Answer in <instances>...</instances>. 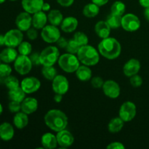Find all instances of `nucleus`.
<instances>
[{"instance_id": "obj_1", "label": "nucleus", "mask_w": 149, "mask_h": 149, "mask_svg": "<svg viewBox=\"0 0 149 149\" xmlns=\"http://www.w3.org/2000/svg\"><path fill=\"white\" fill-rule=\"evenodd\" d=\"M45 123L55 132L65 129L68 125V117L64 112L58 109H52L47 112L44 117Z\"/></svg>"}, {"instance_id": "obj_2", "label": "nucleus", "mask_w": 149, "mask_h": 149, "mask_svg": "<svg viewBox=\"0 0 149 149\" xmlns=\"http://www.w3.org/2000/svg\"><path fill=\"white\" fill-rule=\"evenodd\" d=\"M98 52L105 58L114 60L120 55L122 47L119 41L113 37H107L102 39L98 44Z\"/></svg>"}, {"instance_id": "obj_3", "label": "nucleus", "mask_w": 149, "mask_h": 149, "mask_svg": "<svg viewBox=\"0 0 149 149\" xmlns=\"http://www.w3.org/2000/svg\"><path fill=\"white\" fill-rule=\"evenodd\" d=\"M77 55L80 62L87 66L95 65L100 61L98 51L93 46L88 45L81 46Z\"/></svg>"}, {"instance_id": "obj_4", "label": "nucleus", "mask_w": 149, "mask_h": 149, "mask_svg": "<svg viewBox=\"0 0 149 149\" xmlns=\"http://www.w3.org/2000/svg\"><path fill=\"white\" fill-rule=\"evenodd\" d=\"M58 63L60 68L67 73L76 72L80 66V61L78 57L76 56L74 54L68 52L60 55Z\"/></svg>"}, {"instance_id": "obj_5", "label": "nucleus", "mask_w": 149, "mask_h": 149, "mask_svg": "<svg viewBox=\"0 0 149 149\" xmlns=\"http://www.w3.org/2000/svg\"><path fill=\"white\" fill-rule=\"evenodd\" d=\"M60 52L55 46H49L43 49L39 54L41 65L43 66H52L58 62Z\"/></svg>"}, {"instance_id": "obj_6", "label": "nucleus", "mask_w": 149, "mask_h": 149, "mask_svg": "<svg viewBox=\"0 0 149 149\" xmlns=\"http://www.w3.org/2000/svg\"><path fill=\"white\" fill-rule=\"evenodd\" d=\"M33 63L28 55H20L14 61L15 70L20 75H26L31 70Z\"/></svg>"}, {"instance_id": "obj_7", "label": "nucleus", "mask_w": 149, "mask_h": 149, "mask_svg": "<svg viewBox=\"0 0 149 149\" xmlns=\"http://www.w3.org/2000/svg\"><path fill=\"white\" fill-rule=\"evenodd\" d=\"M136 106L133 102L126 101L121 106L119 116L125 122H131L136 116Z\"/></svg>"}, {"instance_id": "obj_8", "label": "nucleus", "mask_w": 149, "mask_h": 149, "mask_svg": "<svg viewBox=\"0 0 149 149\" xmlns=\"http://www.w3.org/2000/svg\"><path fill=\"white\" fill-rule=\"evenodd\" d=\"M122 27L127 31H136L141 27V20L135 15L132 13H127L122 16Z\"/></svg>"}, {"instance_id": "obj_9", "label": "nucleus", "mask_w": 149, "mask_h": 149, "mask_svg": "<svg viewBox=\"0 0 149 149\" xmlns=\"http://www.w3.org/2000/svg\"><path fill=\"white\" fill-rule=\"evenodd\" d=\"M23 31L18 29H11L6 32L4 34V40H5V46L15 48L19 46L23 42Z\"/></svg>"}, {"instance_id": "obj_10", "label": "nucleus", "mask_w": 149, "mask_h": 149, "mask_svg": "<svg viewBox=\"0 0 149 149\" xmlns=\"http://www.w3.org/2000/svg\"><path fill=\"white\" fill-rule=\"evenodd\" d=\"M41 36L42 39L47 43H56L57 41L61 37V32L58 27L53 25L45 26L42 29Z\"/></svg>"}, {"instance_id": "obj_11", "label": "nucleus", "mask_w": 149, "mask_h": 149, "mask_svg": "<svg viewBox=\"0 0 149 149\" xmlns=\"http://www.w3.org/2000/svg\"><path fill=\"white\" fill-rule=\"evenodd\" d=\"M52 87L55 93L65 95L69 89V82L65 77L63 75H57L52 80Z\"/></svg>"}, {"instance_id": "obj_12", "label": "nucleus", "mask_w": 149, "mask_h": 149, "mask_svg": "<svg viewBox=\"0 0 149 149\" xmlns=\"http://www.w3.org/2000/svg\"><path fill=\"white\" fill-rule=\"evenodd\" d=\"M20 87L26 94H32L39 90L41 87V82L36 77H26L22 80Z\"/></svg>"}, {"instance_id": "obj_13", "label": "nucleus", "mask_w": 149, "mask_h": 149, "mask_svg": "<svg viewBox=\"0 0 149 149\" xmlns=\"http://www.w3.org/2000/svg\"><path fill=\"white\" fill-rule=\"evenodd\" d=\"M102 89L103 93L109 98L116 99L120 95V87L119 84L113 80H107L104 81Z\"/></svg>"}, {"instance_id": "obj_14", "label": "nucleus", "mask_w": 149, "mask_h": 149, "mask_svg": "<svg viewBox=\"0 0 149 149\" xmlns=\"http://www.w3.org/2000/svg\"><path fill=\"white\" fill-rule=\"evenodd\" d=\"M15 25L21 31H27L32 26V17L30 13L22 12L15 19Z\"/></svg>"}, {"instance_id": "obj_15", "label": "nucleus", "mask_w": 149, "mask_h": 149, "mask_svg": "<svg viewBox=\"0 0 149 149\" xmlns=\"http://www.w3.org/2000/svg\"><path fill=\"white\" fill-rule=\"evenodd\" d=\"M58 144L61 148H68L71 146L74 142V138L71 132L65 129L58 132L56 135Z\"/></svg>"}, {"instance_id": "obj_16", "label": "nucleus", "mask_w": 149, "mask_h": 149, "mask_svg": "<svg viewBox=\"0 0 149 149\" xmlns=\"http://www.w3.org/2000/svg\"><path fill=\"white\" fill-rule=\"evenodd\" d=\"M44 0H22L21 4L23 10L30 14H34L42 10Z\"/></svg>"}, {"instance_id": "obj_17", "label": "nucleus", "mask_w": 149, "mask_h": 149, "mask_svg": "<svg viewBox=\"0 0 149 149\" xmlns=\"http://www.w3.org/2000/svg\"><path fill=\"white\" fill-rule=\"evenodd\" d=\"M140 69H141L140 61L135 58H132L124 65L123 72L126 77H131L138 74Z\"/></svg>"}, {"instance_id": "obj_18", "label": "nucleus", "mask_w": 149, "mask_h": 149, "mask_svg": "<svg viewBox=\"0 0 149 149\" xmlns=\"http://www.w3.org/2000/svg\"><path fill=\"white\" fill-rule=\"evenodd\" d=\"M38 109V101L34 97H26L21 102V111L29 115L34 113Z\"/></svg>"}, {"instance_id": "obj_19", "label": "nucleus", "mask_w": 149, "mask_h": 149, "mask_svg": "<svg viewBox=\"0 0 149 149\" xmlns=\"http://www.w3.org/2000/svg\"><path fill=\"white\" fill-rule=\"evenodd\" d=\"M15 130L13 125L8 122L0 125V138L4 141H10L14 137Z\"/></svg>"}, {"instance_id": "obj_20", "label": "nucleus", "mask_w": 149, "mask_h": 149, "mask_svg": "<svg viewBox=\"0 0 149 149\" xmlns=\"http://www.w3.org/2000/svg\"><path fill=\"white\" fill-rule=\"evenodd\" d=\"M18 56L17 51L15 48L7 47L0 52V58L2 62L6 63H11L14 62Z\"/></svg>"}, {"instance_id": "obj_21", "label": "nucleus", "mask_w": 149, "mask_h": 149, "mask_svg": "<svg viewBox=\"0 0 149 149\" xmlns=\"http://www.w3.org/2000/svg\"><path fill=\"white\" fill-rule=\"evenodd\" d=\"M47 15L42 10L34 13L32 17V26L36 29H42L47 24Z\"/></svg>"}, {"instance_id": "obj_22", "label": "nucleus", "mask_w": 149, "mask_h": 149, "mask_svg": "<svg viewBox=\"0 0 149 149\" xmlns=\"http://www.w3.org/2000/svg\"><path fill=\"white\" fill-rule=\"evenodd\" d=\"M78 20L74 17H67L63 20L61 29L65 33H71L77 29L78 26Z\"/></svg>"}, {"instance_id": "obj_23", "label": "nucleus", "mask_w": 149, "mask_h": 149, "mask_svg": "<svg viewBox=\"0 0 149 149\" xmlns=\"http://www.w3.org/2000/svg\"><path fill=\"white\" fill-rule=\"evenodd\" d=\"M111 27L108 23L104 20L98 21L95 26V31L96 34L101 39H105L110 36Z\"/></svg>"}, {"instance_id": "obj_24", "label": "nucleus", "mask_w": 149, "mask_h": 149, "mask_svg": "<svg viewBox=\"0 0 149 149\" xmlns=\"http://www.w3.org/2000/svg\"><path fill=\"white\" fill-rule=\"evenodd\" d=\"M41 143H42L43 148L47 149L55 148L58 145L56 135H53L50 132H47L42 135Z\"/></svg>"}, {"instance_id": "obj_25", "label": "nucleus", "mask_w": 149, "mask_h": 149, "mask_svg": "<svg viewBox=\"0 0 149 149\" xmlns=\"http://www.w3.org/2000/svg\"><path fill=\"white\" fill-rule=\"evenodd\" d=\"M13 124L15 127L19 130L26 127L29 124V116L24 112H17L13 117Z\"/></svg>"}, {"instance_id": "obj_26", "label": "nucleus", "mask_w": 149, "mask_h": 149, "mask_svg": "<svg viewBox=\"0 0 149 149\" xmlns=\"http://www.w3.org/2000/svg\"><path fill=\"white\" fill-rule=\"evenodd\" d=\"M92 70L87 65H80L76 71V75L78 79L81 81H89L92 79Z\"/></svg>"}, {"instance_id": "obj_27", "label": "nucleus", "mask_w": 149, "mask_h": 149, "mask_svg": "<svg viewBox=\"0 0 149 149\" xmlns=\"http://www.w3.org/2000/svg\"><path fill=\"white\" fill-rule=\"evenodd\" d=\"M26 93L23 91V90L20 86V87H16V88L9 90L8 97L10 100L21 103L26 98Z\"/></svg>"}, {"instance_id": "obj_28", "label": "nucleus", "mask_w": 149, "mask_h": 149, "mask_svg": "<svg viewBox=\"0 0 149 149\" xmlns=\"http://www.w3.org/2000/svg\"><path fill=\"white\" fill-rule=\"evenodd\" d=\"M124 122L120 117L113 118L108 125V130L111 133H117L120 132L124 127Z\"/></svg>"}, {"instance_id": "obj_29", "label": "nucleus", "mask_w": 149, "mask_h": 149, "mask_svg": "<svg viewBox=\"0 0 149 149\" xmlns=\"http://www.w3.org/2000/svg\"><path fill=\"white\" fill-rule=\"evenodd\" d=\"M47 18L51 25L58 26L62 23L63 20V16L60 10H52L47 15Z\"/></svg>"}, {"instance_id": "obj_30", "label": "nucleus", "mask_w": 149, "mask_h": 149, "mask_svg": "<svg viewBox=\"0 0 149 149\" xmlns=\"http://www.w3.org/2000/svg\"><path fill=\"white\" fill-rule=\"evenodd\" d=\"M99 7H100L99 6H97V4H94L93 2L87 4L83 8V15L85 17H90V18L95 17L98 15L99 12H100Z\"/></svg>"}, {"instance_id": "obj_31", "label": "nucleus", "mask_w": 149, "mask_h": 149, "mask_svg": "<svg viewBox=\"0 0 149 149\" xmlns=\"http://www.w3.org/2000/svg\"><path fill=\"white\" fill-rule=\"evenodd\" d=\"M122 15H115L111 13V14L108 15L106 21L109 25L111 29H119V27L122 26Z\"/></svg>"}, {"instance_id": "obj_32", "label": "nucleus", "mask_w": 149, "mask_h": 149, "mask_svg": "<svg viewBox=\"0 0 149 149\" xmlns=\"http://www.w3.org/2000/svg\"><path fill=\"white\" fill-rule=\"evenodd\" d=\"M42 74L43 77L49 81H52L54 78L58 75L56 68L53 65H52V66H43L42 69Z\"/></svg>"}, {"instance_id": "obj_33", "label": "nucleus", "mask_w": 149, "mask_h": 149, "mask_svg": "<svg viewBox=\"0 0 149 149\" xmlns=\"http://www.w3.org/2000/svg\"><path fill=\"white\" fill-rule=\"evenodd\" d=\"M125 10H126V6L125 3L121 1H114L111 7V13L119 15H123Z\"/></svg>"}, {"instance_id": "obj_34", "label": "nucleus", "mask_w": 149, "mask_h": 149, "mask_svg": "<svg viewBox=\"0 0 149 149\" xmlns=\"http://www.w3.org/2000/svg\"><path fill=\"white\" fill-rule=\"evenodd\" d=\"M4 83L7 88H8L9 90H12V89L16 88V87H18L20 86V82H19L17 77L12 75L8 76L5 79H4Z\"/></svg>"}, {"instance_id": "obj_35", "label": "nucleus", "mask_w": 149, "mask_h": 149, "mask_svg": "<svg viewBox=\"0 0 149 149\" xmlns=\"http://www.w3.org/2000/svg\"><path fill=\"white\" fill-rule=\"evenodd\" d=\"M17 50L20 55H30L32 52V46L29 42H22L17 47Z\"/></svg>"}, {"instance_id": "obj_36", "label": "nucleus", "mask_w": 149, "mask_h": 149, "mask_svg": "<svg viewBox=\"0 0 149 149\" xmlns=\"http://www.w3.org/2000/svg\"><path fill=\"white\" fill-rule=\"evenodd\" d=\"M73 39H74L81 47L87 45L89 42L88 36H87L85 33L81 31H78L77 32V33H75V34L74 35Z\"/></svg>"}, {"instance_id": "obj_37", "label": "nucleus", "mask_w": 149, "mask_h": 149, "mask_svg": "<svg viewBox=\"0 0 149 149\" xmlns=\"http://www.w3.org/2000/svg\"><path fill=\"white\" fill-rule=\"evenodd\" d=\"M80 47H81V46L74 39H71L68 42L65 49H66L67 52H68V53L75 55V54H77Z\"/></svg>"}, {"instance_id": "obj_38", "label": "nucleus", "mask_w": 149, "mask_h": 149, "mask_svg": "<svg viewBox=\"0 0 149 149\" xmlns=\"http://www.w3.org/2000/svg\"><path fill=\"white\" fill-rule=\"evenodd\" d=\"M12 68L9 63L3 62V63H0V77L1 79H5L8 76L11 75Z\"/></svg>"}, {"instance_id": "obj_39", "label": "nucleus", "mask_w": 149, "mask_h": 149, "mask_svg": "<svg viewBox=\"0 0 149 149\" xmlns=\"http://www.w3.org/2000/svg\"><path fill=\"white\" fill-rule=\"evenodd\" d=\"M130 84L133 87H139L142 85L143 79L141 76L138 75V74H135V75L130 77Z\"/></svg>"}, {"instance_id": "obj_40", "label": "nucleus", "mask_w": 149, "mask_h": 149, "mask_svg": "<svg viewBox=\"0 0 149 149\" xmlns=\"http://www.w3.org/2000/svg\"><path fill=\"white\" fill-rule=\"evenodd\" d=\"M8 109L10 111L12 112V113H17V112H19L21 110V103L10 100V103L8 105Z\"/></svg>"}, {"instance_id": "obj_41", "label": "nucleus", "mask_w": 149, "mask_h": 149, "mask_svg": "<svg viewBox=\"0 0 149 149\" xmlns=\"http://www.w3.org/2000/svg\"><path fill=\"white\" fill-rule=\"evenodd\" d=\"M104 81L100 77H95L91 79V84L94 88H102Z\"/></svg>"}, {"instance_id": "obj_42", "label": "nucleus", "mask_w": 149, "mask_h": 149, "mask_svg": "<svg viewBox=\"0 0 149 149\" xmlns=\"http://www.w3.org/2000/svg\"><path fill=\"white\" fill-rule=\"evenodd\" d=\"M26 35H27V37L29 38L30 40H35V39H37L38 37V31L36 30V29L33 28V29H30L26 31Z\"/></svg>"}, {"instance_id": "obj_43", "label": "nucleus", "mask_w": 149, "mask_h": 149, "mask_svg": "<svg viewBox=\"0 0 149 149\" xmlns=\"http://www.w3.org/2000/svg\"><path fill=\"white\" fill-rule=\"evenodd\" d=\"M108 149H125V146L121 142H112L109 143L106 147Z\"/></svg>"}, {"instance_id": "obj_44", "label": "nucleus", "mask_w": 149, "mask_h": 149, "mask_svg": "<svg viewBox=\"0 0 149 149\" xmlns=\"http://www.w3.org/2000/svg\"><path fill=\"white\" fill-rule=\"evenodd\" d=\"M29 58H30V59H31V61L33 65H41L39 54H38L37 52H34V53L31 54Z\"/></svg>"}, {"instance_id": "obj_45", "label": "nucleus", "mask_w": 149, "mask_h": 149, "mask_svg": "<svg viewBox=\"0 0 149 149\" xmlns=\"http://www.w3.org/2000/svg\"><path fill=\"white\" fill-rule=\"evenodd\" d=\"M68 40L65 39V38L61 36L59 38L58 41L56 42V44L58 45V46L61 48H65L67 46V44H68Z\"/></svg>"}, {"instance_id": "obj_46", "label": "nucleus", "mask_w": 149, "mask_h": 149, "mask_svg": "<svg viewBox=\"0 0 149 149\" xmlns=\"http://www.w3.org/2000/svg\"><path fill=\"white\" fill-rule=\"evenodd\" d=\"M57 1L62 7H68L74 4V0H57Z\"/></svg>"}, {"instance_id": "obj_47", "label": "nucleus", "mask_w": 149, "mask_h": 149, "mask_svg": "<svg viewBox=\"0 0 149 149\" xmlns=\"http://www.w3.org/2000/svg\"><path fill=\"white\" fill-rule=\"evenodd\" d=\"M109 0H92L93 3L97 4L99 7H101V6L105 5V4H107L109 2Z\"/></svg>"}, {"instance_id": "obj_48", "label": "nucleus", "mask_w": 149, "mask_h": 149, "mask_svg": "<svg viewBox=\"0 0 149 149\" xmlns=\"http://www.w3.org/2000/svg\"><path fill=\"white\" fill-rule=\"evenodd\" d=\"M62 100H63V95L57 94V93H55V96H54V100H55L56 103H59L62 101Z\"/></svg>"}, {"instance_id": "obj_49", "label": "nucleus", "mask_w": 149, "mask_h": 149, "mask_svg": "<svg viewBox=\"0 0 149 149\" xmlns=\"http://www.w3.org/2000/svg\"><path fill=\"white\" fill-rule=\"evenodd\" d=\"M140 4L144 8L149 7V0H138Z\"/></svg>"}, {"instance_id": "obj_50", "label": "nucleus", "mask_w": 149, "mask_h": 149, "mask_svg": "<svg viewBox=\"0 0 149 149\" xmlns=\"http://www.w3.org/2000/svg\"><path fill=\"white\" fill-rule=\"evenodd\" d=\"M50 4L47 2L44 3L43 6H42V11L44 12H47L50 10Z\"/></svg>"}, {"instance_id": "obj_51", "label": "nucleus", "mask_w": 149, "mask_h": 149, "mask_svg": "<svg viewBox=\"0 0 149 149\" xmlns=\"http://www.w3.org/2000/svg\"><path fill=\"white\" fill-rule=\"evenodd\" d=\"M144 16H145V18L149 22V7L145 8V11H144Z\"/></svg>"}, {"instance_id": "obj_52", "label": "nucleus", "mask_w": 149, "mask_h": 149, "mask_svg": "<svg viewBox=\"0 0 149 149\" xmlns=\"http://www.w3.org/2000/svg\"><path fill=\"white\" fill-rule=\"evenodd\" d=\"M5 45V40H4V35L0 34V46Z\"/></svg>"}, {"instance_id": "obj_53", "label": "nucleus", "mask_w": 149, "mask_h": 149, "mask_svg": "<svg viewBox=\"0 0 149 149\" xmlns=\"http://www.w3.org/2000/svg\"><path fill=\"white\" fill-rule=\"evenodd\" d=\"M2 112H3V106H2V105L0 103V116L1 115Z\"/></svg>"}, {"instance_id": "obj_54", "label": "nucleus", "mask_w": 149, "mask_h": 149, "mask_svg": "<svg viewBox=\"0 0 149 149\" xmlns=\"http://www.w3.org/2000/svg\"><path fill=\"white\" fill-rule=\"evenodd\" d=\"M5 1H6V0H0V4H3V3H4Z\"/></svg>"}, {"instance_id": "obj_55", "label": "nucleus", "mask_w": 149, "mask_h": 149, "mask_svg": "<svg viewBox=\"0 0 149 149\" xmlns=\"http://www.w3.org/2000/svg\"><path fill=\"white\" fill-rule=\"evenodd\" d=\"M10 1H17V0H10Z\"/></svg>"}, {"instance_id": "obj_56", "label": "nucleus", "mask_w": 149, "mask_h": 149, "mask_svg": "<svg viewBox=\"0 0 149 149\" xmlns=\"http://www.w3.org/2000/svg\"><path fill=\"white\" fill-rule=\"evenodd\" d=\"M1 77H0V82H1Z\"/></svg>"}, {"instance_id": "obj_57", "label": "nucleus", "mask_w": 149, "mask_h": 149, "mask_svg": "<svg viewBox=\"0 0 149 149\" xmlns=\"http://www.w3.org/2000/svg\"><path fill=\"white\" fill-rule=\"evenodd\" d=\"M1 58H0V63H1Z\"/></svg>"}]
</instances>
